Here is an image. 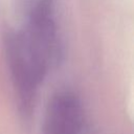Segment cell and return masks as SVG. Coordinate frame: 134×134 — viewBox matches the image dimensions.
Instances as JSON below:
<instances>
[{"label": "cell", "mask_w": 134, "mask_h": 134, "mask_svg": "<svg viewBox=\"0 0 134 134\" xmlns=\"http://www.w3.org/2000/svg\"><path fill=\"white\" fill-rule=\"evenodd\" d=\"M5 51L20 108L24 115H29L39 86L49 68L29 48L20 30L6 36Z\"/></svg>", "instance_id": "obj_1"}, {"label": "cell", "mask_w": 134, "mask_h": 134, "mask_svg": "<svg viewBox=\"0 0 134 134\" xmlns=\"http://www.w3.org/2000/svg\"><path fill=\"white\" fill-rule=\"evenodd\" d=\"M84 112L80 98L70 91L55 93L48 103L41 134H82Z\"/></svg>", "instance_id": "obj_2"}]
</instances>
